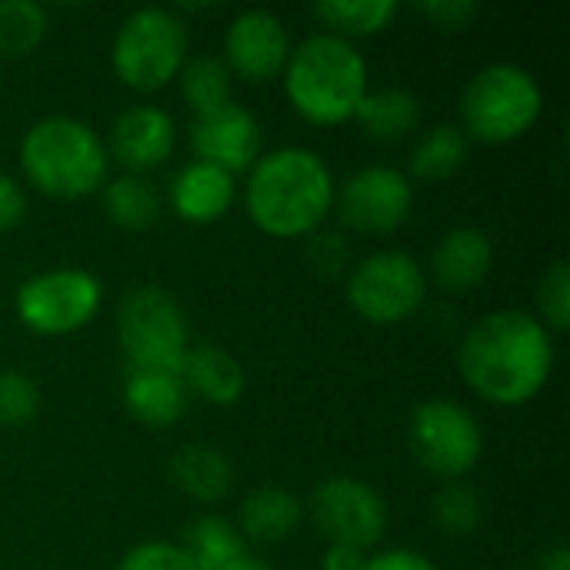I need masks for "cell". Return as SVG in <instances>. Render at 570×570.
<instances>
[{
	"label": "cell",
	"instance_id": "10",
	"mask_svg": "<svg viewBox=\"0 0 570 570\" xmlns=\"http://www.w3.org/2000/svg\"><path fill=\"white\" fill-rule=\"evenodd\" d=\"M407 441L417 464L444 481L468 478L484 454V434L478 417L451 397L424 401L411 417Z\"/></svg>",
	"mask_w": 570,
	"mask_h": 570
},
{
	"label": "cell",
	"instance_id": "28",
	"mask_svg": "<svg viewBox=\"0 0 570 570\" xmlns=\"http://www.w3.org/2000/svg\"><path fill=\"white\" fill-rule=\"evenodd\" d=\"M50 17L33 0H0V57L20 60L47 37Z\"/></svg>",
	"mask_w": 570,
	"mask_h": 570
},
{
	"label": "cell",
	"instance_id": "40",
	"mask_svg": "<svg viewBox=\"0 0 570 570\" xmlns=\"http://www.w3.org/2000/svg\"><path fill=\"white\" fill-rule=\"evenodd\" d=\"M0 83H3V70H0Z\"/></svg>",
	"mask_w": 570,
	"mask_h": 570
},
{
	"label": "cell",
	"instance_id": "18",
	"mask_svg": "<svg viewBox=\"0 0 570 570\" xmlns=\"http://www.w3.org/2000/svg\"><path fill=\"white\" fill-rule=\"evenodd\" d=\"M190 394L180 374L170 371H127L124 377V407L144 428H170L187 414Z\"/></svg>",
	"mask_w": 570,
	"mask_h": 570
},
{
	"label": "cell",
	"instance_id": "3",
	"mask_svg": "<svg viewBox=\"0 0 570 570\" xmlns=\"http://www.w3.org/2000/svg\"><path fill=\"white\" fill-rule=\"evenodd\" d=\"M284 94L297 117L314 127L347 124L367 94V63L354 43L334 33H314L291 47Z\"/></svg>",
	"mask_w": 570,
	"mask_h": 570
},
{
	"label": "cell",
	"instance_id": "31",
	"mask_svg": "<svg viewBox=\"0 0 570 570\" xmlns=\"http://www.w3.org/2000/svg\"><path fill=\"white\" fill-rule=\"evenodd\" d=\"M40 411L37 384L20 371H0V428H23Z\"/></svg>",
	"mask_w": 570,
	"mask_h": 570
},
{
	"label": "cell",
	"instance_id": "17",
	"mask_svg": "<svg viewBox=\"0 0 570 570\" xmlns=\"http://www.w3.org/2000/svg\"><path fill=\"white\" fill-rule=\"evenodd\" d=\"M491 267H494V244L481 227L448 230L431 254L434 281L451 294H468V291L481 287L488 281Z\"/></svg>",
	"mask_w": 570,
	"mask_h": 570
},
{
	"label": "cell",
	"instance_id": "6",
	"mask_svg": "<svg viewBox=\"0 0 570 570\" xmlns=\"http://www.w3.org/2000/svg\"><path fill=\"white\" fill-rule=\"evenodd\" d=\"M187 60V23L164 7H140L124 17L110 43V67L130 90L154 94L177 80Z\"/></svg>",
	"mask_w": 570,
	"mask_h": 570
},
{
	"label": "cell",
	"instance_id": "12",
	"mask_svg": "<svg viewBox=\"0 0 570 570\" xmlns=\"http://www.w3.org/2000/svg\"><path fill=\"white\" fill-rule=\"evenodd\" d=\"M334 204L351 230L384 237L407 224L414 210V187L411 177L394 167H364L344 180Z\"/></svg>",
	"mask_w": 570,
	"mask_h": 570
},
{
	"label": "cell",
	"instance_id": "33",
	"mask_svg": "<svg viewBox=\"0 0 570 570\" xmlns=\"http://www.w3.org/2000/svg\"><path fill=\"white\" fill-rule=\"evenodd\" d=\"M351 261V247L344 240V234H311V244H307V264L324 274V277H337L344 274Z\"/></svg>",
	"mask_w": 570,
	"mask_h": 570
},
{
	"label": "cell",
	"instance_id": "13",
	"mask_svg": "<svg viewBox=\"0 0 570 570\" xmlns=\"http://www.w3.org/2000/svg\"><path fill=\"white\" fill-rule=\"evenodd\" d=\"M291 57V37L277 13L271 10H240L224 33V67L230 77L250 83H267L284 73Z\"/></svg>",
	"mask_w": 570,
	"mask_h": 570
},
{
	"label": "cell",
	"instance_id": "29",
	"mask_svg": "<svg viewBox=\"0 0 570 570\" xmlns=\"http://www.w3.org/2000/svg\"><path fill=\"white\" fill-rule=\"evenodd\" d=\"M481 521H484V501L471 484L451 481L448 488L438 491V498H434V524L448 538H471L481 528Z\"/></svg>",
	"mask_w": 570,
	"mask_h": 570
},
{
	"label": "cell",
	"instance_id": "16",
	"mask_svg": "<svg viewBox=\"0 0 570 570\" xmlns=\"http://www.w3.org/2000/svg\"><path fill=\"white\" fill-rule=\"evenodd\" d=\"M234 200L237 177L204 160H187L170 180V207L187 224H214L234 207Z\"/></svg>",
	"mask_w": 570,
	"mask_h": 570
},
{
	"label": "cell",
	"instance_id": "37",
	"mask_svg": "<svg viewBox=\"0 0 570 570\" xmlns=\"http://www.w3.org/2000/svg\"><path fill=\"white\" fill-rule=\"evenodd\" d=\"M367 561H371L367 551L327 544V551L321 554V570H367Z\"/></svg>",
	"mask_w": 570,
	"mask_h": 570
},
{
	"label": "cell",
	"instance_id": "14",
	"mask_svg": "<svg viewBox=\"0 0 570 570\" xmlns=\"http://www.w3.org/2000/svg\"><path fill=\"white\" fill-rule=\"evenodd\" d=\"M190 150L197 154V160L237 177L240 170H250L261 157V124L247 107L230 100L204 117H194Z\"/></svg>",
	"mask_w": 570,
	"mask_h": 570
},
{
	"label": "cell",
	"instance_id": "35",
	"mask_svg": "<svg viewBox=\"0 0 570 570\" xmlns=\"http://www.w3.org/2000/svg\"><path fill=\"white\" fill-rule=\"evenodd\" d=\"M27 214V197L20 190V184L0 170V234L3 230H13Z\"/></svg>",
	"mask_w": 570,
	"mask_h": 570
},
{
	"label": "cell",
	"instance_id": "34",
	"mask_svg": "<svg viewBox=\"0 0 570 570\" xmlns=\"http://www.w3.org/2000/svg\"><path fill=\"white\" fill-rule=\"evenodd\" d=\"M438 30H448V33H458V30H468L478 13H481V3L478 0H424L417 7Z\"/></svg>",
	"mask_w": 570,
	"mask_h": 570
},
{
	"label": "cell",
	"instance_id": "19",
	"mask_svg": "<svg viewBox=\"0 0 570 570\" xmlns=\"http://www.w3.org/2000/svg\"><path fill=\"white\" fill-rule=\"evenodd\" d=\"M180 381H184L187 394H197L200 401H207L214 407H234L247 387L244 367L217 344L190 347L180 364Z\"/></svg>",
	"mask_w": 570,
	"mask_h": 570
},
{
	"label": "cell",
	"instance_id": "20",
	"mask_svg": "<svg viewBox=\"0 0 570 570\" xmlns=\"http://www.w3.org/2000/svg\"><path fill=\"white\" fill-rule=\"evenodd\" d=\"M167 478L184 498L197 504H217L234 488V468L227 454L210 444H187L174 451Z\"/></svg>",
	"mask_w": 570,
	"mask_h": 570
},
{
	"label": "cell",
	"instance_id": "8",
	"mask_svg": "<svg viewBox=\"0 0 570 570\" xmlns=\"http://www.w3.org/2000/svg\"><path fill=\"white\" fill-rule=\"evenodd\" d=\"M104 304L100 281L83 267H53L27 277L13 294L17 321L40 337H67L83 331Z\"/></svg>",
	"mask_w": 570,
	"mask_h": 570
},
{
	"label": "cell",
	"instance_id": "5",
	"mask_svg": "<svg viewBox=\"0 0 570 570\" xmlns=\"http://www.w3.org/2000/svg\"><path fill=\"white\" fill-rule=\"evenodd\" d=\"M541 83L518 63L481 67L461 94V130L481 144H511L524 137L541 120Z\"/></svg>",
	"mask_w": 570,
	"mask_h": 570
},
{
	"label": "cell",
	"instance_id": "21",
	"mask_svg": "<svg viewBox=\"0 0 570 570\" xmlns=\"http://www.w3.org/2000/svg\"><path fill=\"white\" fill-rule=\"evenodd\" d=\"M304 521V504L287 488H261L240 504L237 534L244 544H281L297 534Z\"/></svg>",
	"mask_w": 570,
	"mask_h": 570
},
{
	"label": "cell",
	"instance_id": "11",
	"mask_svg": "<svg viewBox=\"0 0 570 570\" xmlns=\"http://www.w3.org/2000/svg\"><path fill=\"white\" fill-rule=\"evenodd\" d=\"M311 521L327 544L367 551L387 531V504L371 484L341 474L314 488Z\"/></svg>",
	"mask_w": 570,
	"mask_h": 570
},
{
	"label": "cell",
	"instance_id": "22",
	"mask_svg": "<svg viewBox=\"0 0 570 570\" xmlns=\"http://www.w3.org/2000/svg\"><path fill=\"white\" fill-rule=\"evenodd\" d=\"M354 120L364 127V134L377 144H397L407 134L417 130L421 124V100L417 94L404 87H384V90H367Z\"/></svg>",
	"mask_w": 570,
	"mask_h": 570
},
{
	"label": "cell",
	"instance_id": "26",
	"mask_svg": "<svg viewBox=\"0 0 570 570\" xmlns=\"http://www.w3.org/2000/svg\"><path fill=\"white\" fill-rule=\"evenodd\" d=\"M464 164H468V134L454 124L431 127L411 154V174L417 180H448Z\"/></svg>",
	"mask_w": 570,
	"mask_h": 570
},
{
	"label": "cell",
	"instance_id": "36",
	"mask_svg": "<svg viewBox=\"0 0 570 570\" xmlns=\"http://www.w3.org/2000/svg\"><path fill=\"white\" fill-rule=\"evenodd\" d=\"M367 570H438V564L421 554V551H411V548H391V551H381L367 561Z\"/></svg>",
	"mask_w": 570,
	"mask_h": 570
},
{
	"label": "cell",
	"instance_id": "4",
	"mask_svg": "<svg viewBox=\"0 0 570 570\" xmlns=\"http://www.w3.org/2000/svg\"><path fill=\"white\" fill-rule=\"evenodd\" d=\"M20 170L43 197L80 200L107 184L110 157L100 134L77 117H43L20 140Z\"/></svg>",
	"mask_w": 570,
	"mask_h": 570
},
{
	"label": "cell",
	"instance_id": "24",
	"mask_svg": "<svg viewBox=\"0 0 570 570\" xmlns=\"http://www.w3.org/2000/svg\"><path fill=\"white\" fill-rule=\"evenodd\" d=\"M401 13L397 0H324L314 7V17L331 27L327 33L341 37V40H354V37H374L381 30H387Z\"/></svg>",
	"mask_w": 570,
	"mask_h": 570
},
{
	"label": "cell",
	"instance_id": "15",
	"mask_svg": "<svg viewBox=\"0 0 570 570\" xmlns=\"http://www.w3.org/2000/svg\"><path fill=\"white\" fill-rule=\"evenodd\" d=\"M177 144V124L164 107L137 104L127 107L114 124L107 137V157L117 160L127 174H147L160 167Z\"/></svg>",
	"mask_w": 570,
	"mask_h": 570
},
{
	"label": "cell",
	"instance_id": "38",
	"mask_svg": "<svg viewBox=\"0 0 570 570\" xmlns=\"http://www.w3.org/2000/svg\"><path fill=\"white\" fill-rule=\"evenodd\" d=\"M217 570H271V564L267 561H261V558H254L250 551H244L240 558H234L230 564H224V568Z\"/></svg>",
	"mask_w": 570,
	"mask_h": 570
},
{
	"label": "cell",
	"instance_id": "2",
	"mask_svg": "<svg viewBox=\"0 0 570 570\" xmlns=\"http://www.w3.org/2000/svg\"><path fill=\"white\" fill-rule=\"evenodd\" d=\"M334 174L307 147H281L250 167L244 204L257 230L277 240H297L321 230L334 207Z\"/></svg>",
	"mask_w": 570,
	"mask_h": 570
},
{
	"label": "cell",
	"instance_id": "25",
	"mask_svg": "<svg viewBox=\"0 0 570 570\" xmlns=\"http://www.w3.org/2000/svg\"><path fill=\"white\" fill-rule=\"evenodd\" d=\"M177 80H180V97L194 110V117H204V114L234 100L230 97L234 80H230V70L224 67L220 57H210V53L187 57Z\"/></svg>",
	"mask_w": 570,
	"mask_h": 570
},
{
	"label": "cell",
	"instance_id": "27",
	"mask_svg": "<svg viewBox=\"0 0 570 570\" xmlns=\"http://www.w3.org/2000/svg\"><path fill=\"white\" fill-rule=\"evenodd\" d=\"M184 554L194 561L197 570H217L230 564L234 558H240L247 551L244 538L237 534V528L224 518H197L187 534H184Z\"/></svg>",
	"mask_w": 570,
	"mask_h": 570
},
{
	"label": "cell",
	"instance_id": "32",
	"mask_svg": "<svg viewBox=\"0 0 570 570\" xmlns=\"http://www.w3.org/2000/svg\"><path fill=\"white\" fill-rule=\"evenodd\" d=\"M117 570H197L194 561L184 554L180 544L170 541H144L137 548H130Z\"/></svg>",
	"mask_w": 570,
	"mask_h": 570
},
{
	"label": "cell",
	"instance_id": "7",
	"mask_svg": "<svg viewBox=\"0 0 570 570\" xmlns=\"http://www.w3.org/2000/svg\"><path fill=\"white\" fill-rule=\"evenodd\" d=\"M117 341L127 357V371H170L190 351V331L180 304L160 284H137L117 307Z\"/></svg>",
	"mask_w": 570,
	"mask_h": 570
},
{
	"label": "cell",
	"instance_id": "30",
	"mask_svg": "<svg viewBox=\"0 0 570 570\" xmlns=\"http://www.w3.org/2000/svg\"><path fill=\"white\" fill-rule=\"evenodd\" d=\"M538 321L554 334V331H568L570 324V264L568 261H554L544 277L538 281Z\"/></svg>",
	"mask_w": 570,
	"mask_h": 570
},
{
	"label": "cell",
	"instance_id": "1",
	"mask_svg": "<svg viewBox=\"0 0 570 570\" xmlns=\"http://www.w3.org/2000/svg\"><path fill=\"white\" fill-rule=\"evenodd\" d=\"M464 384L494 407L534 401L554 371V337L528 311L484 314L458 351Z\"/></svg>",
	"mask_w": 570,
	"mask_h": 570
},
{
	"label": "cell",
	"instance_id": "39",
	"mask_svg": "<svg viewBox=\"0 0 570 570\" xmlns=\"http://www.w3.org/2000/svg\"><path fill=\"white\" fill-rule=\"evenodd\" d=\"M541 570H570L568 548H554L551 554H544V558H541Z\"/></svg>",
	"mask_w": 570,
	"mask_h": 570
},
{
	"label": "cell",
	"instance_id": "23",
	"mask_svg": "<svg viewBox=\"0 0 570 570\" xmlns=\"http://www.w3.org/2000/svg\"><path fill=\"white\" fill-rule=\"evenodd\" d=\"M104 214L110 224L124 230H147L160 217V194L140 174H124L107 180L104 187Z\"/></svg>",
	"mask_w": 570,
	"mask_h": 570
},
{
	"label": "cell",
	"instance_id": "9",
	"mask_svg": "<svg viewBox=\"0 0 570 570\" xmlns=\"http://www.w3.org/2000/svg\"><path fill=\"white\" fill-rule=\"evenodd\" d=\"M344 294L361 321L394 327L421 311L428 297V274L404 250H377L347 274Z\"/></svg>",
	"mask_w": 570,
	"mask_h": 570
}]
</instances>
